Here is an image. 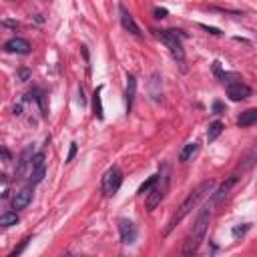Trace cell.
I'll return each instance as SVG.
<instances>
[{
  "instance_id": "obj_1",
  "label": "cell",
  "mask_w": 257,
  "mask_h": 257,
  "mask_svg": "<svg viewBox=\"0 0 257 257\" xmlns=\"http://www.w3.org/2000/svg\"><path fill=\"white\" fill-rule=\"evenodd\" d=\"M213 189H215V181L213 179H207V181H203V183H199L187 197H185V201L177 207V211L171 215V219H169V223H167V227H165V235H169L209 193H213Z\"/></svg>"
},
{
  "instance_id": "obj_2",
  "label": "cell",
  "mask_w": 257,
  "mask_h": 257,
  "mask_svg": "<svg viewBox=\"0 0 257 257\" xmlns=\"http://www.w3.org/2000/svg\"><path fill=\"white\" fill-rule=\"evenodd\" d=\"M209 223H211V207L205 205V207L199 211V215H197L193 227L189 229V235H187V239H185V243H183V249H181V257H195V255H197L199 247H201L203 241H205Z\"/></svg>"
},
{
  "instance_id": "obj_3",
  "label": "cell",
  "mask_w": 257,
  "mask_h": 257,
  "mask_svg": "<svg viewBox=\"0 0 257 257\" xmlns=\"http://www.w3.org/2000/svg\"><path fill=\"white\" fill-rule=\"evenodd\" d=\"M155 36L169 48L173 60L179 64L181 72H187V56H185V48H183V42H181V36L177 34V30H155Z\"/></svg>"
},
{
  "instance_id": "obj_4",
  "label": "cell",
  "mask_w": 257,
  "mask_h": 257,
  "mask_svg": "<svg viewBox=\"0 0 257 257\" xmlns=\"http://www.w3.org/2000/svg\"><path fill=\"white\" fill-rule=\"evenodd\" d=\"M169 185H171V171H169V165H163V169L159 171V179H157L155 187L151 189V193L147 195V201H145L149 213H153L161 205V201L167 197Z\"/></svg>"
},
{
  "instance_id": "obj_5",
  "label": "cell",
  "mask_w": 257,
  "mask_h": 257,
  "mask_svg": "<svg viewBox=\"0 0 257 257\" xmlns=\"http://www.w3.org/2000/svg\"><path fill=\"white\" fill-rule=\"evenodd\" d=\"M120 185H122V171H120V167H118V165L108 167V169L104 171L102 179H100V189H102V193H104L106 197H112V195L120 189Z\"/></svg>"
},
{
  "instance_id": "obj_6",
  "label": "cell",
  "mask_w": 257,
  "mask_h": 257,
  "mask_svg": "<svg viewBox=\"0 0 257 257\" xmlns=\"http://www.w3.org/2000/svg\"><path fill=\"white\" fill-rule=\"evenodd\" d=\"M46 175V155L40 151L32 157V163H30V185H38Z\"/></svg>"
},
{
  "instance_id": "obj_7",
  "label": "cell",
  "mask_w": 257,
  "mask_h": 257,
  "mask_svg": "<svg viewBox=\"0 0 257 257\" xmlns=\"http://www.w3.org/2000/svg\"><path fill=\"white\" fill-rule=\"evenodd\" d=\"M225 92H227V96H229L231 100L239 102V100H245V98L251 96V86L245 84V82H241V80H237V82L227 84V86H225Z\"/></svg>"
},
{
  "instance_id": "obj_8",
  "label": "cell",
  "mask_w": 257,
  "mask_h": 257,
  "mask_svg": "<svg viewBox=\"0 0 257 257\" xmlns=\"http://www.w3.org/2000/svg\"><path fill=\"white\" fill-rule=\"evenodd\" d=\"M118 235H120V241L124 245H133L139 237V231H137V225L128 219H118Z\"/></svg>"
},
{
  "instance_id": "obj_9",
  "label": "cell",
  "mask_w": 257,
  "mask_h": 257,
  "mask_svg": "<svg viewBox=\"0 0 257 257\" xmlns=\"http://www.w3.org/2000/svg\"><path fill=\"white\" fill-rule=\"evenodd\" d=\"M4 50L10 52V54H28L32 50V46H30V42L26 38L14 36V38H10V40L4 42Z\"/></svg>"
},
{
  "instance_id": "obj_10",
  "label": "cell",
  "mask_w": 257,
  "mask_h": 257,
  "mask_svg": "<svg viewBox=\"0 0 257 257\" xmlns=\"http://www.w3.org/2000/svg\"><path fill=\"white\" fill-rule=\"evenodd\" d=\"M255 161H257V143L239 159V163H237V169H235V177H239V173L243 175V173H247L249 169H253V165H255Z\"/></svg>"
},
{
  "instance_id": "obj_11",
  "label": "cell",
  "mask_w": 257,
  "mask_h": 257,
  "mask_svg": "<svg viewBox=\"0 0 257 257\" xmlns=\"http://www.w3.org/2000/svg\"><path fill=\"white\" fill-rule=\"evenodd\" d=\"M118 18H120V24H122V28L126 30V32H131V34H135V36H141V28H139V24L135 22V18H133V14L126 10V6L124 4H118Z\"/></svg>"
},
{
  "instance_id": "obj_12",
  "label": "cell",
  "mask_w": 257,
  "mask_h": 257,
  "mask_svg": "<svg viewBox=\"0 0 257 257\" xmlns=\"http://www.w3.org/2000/svg\"><path fill=\"white\" fill-rule=\"evenodd\" d=\"M32 193H34V187L32 185H26V187H22L14 197H12V209H24V207H28V203L32 201Z\"/></svg>"
},
{
  "instance_id": "obj_13",
  "label": "cell",
  "mask_w": 257,
  "mask_h": 257,
  "mask_svg": "<svg viewBox=\"0 0 257 257\" xmlns=\"http://www.w3.org/2000/svg\"><path fill=\"white\" fill-rule=\"evenodd\" d=\"M237 179H239V177L231 175V177H229L227 181H223V183H221V187H219V189H217V191L213 193V205H221V203H223V201H225V199L229 197V193H231L233 185L237 183Z\"/></svg>"
},
{
  "instance_id": "obj_14",
  "label": "cell",
  "mask_w": 257,
  "mask_h": 257,
  "mask_svg": "<svg viewBox=\"0 0 257 257\" xmlns=\"http://www.w3.org/2000/svg\"><path fill=\"white\" fill-rule=\"evenodd\" d=\"M32 149L30 147H26L24 151H22V155H20V159H18V165H16V179H22L24 175H26V169H30V163H32Z\"/></svg>"
},
{
  "instance_id": "obj_15",
  "label": "cell",
  "mask_w": 257,
  "mask_h": 257,
  "mask_svg": "<svg viewBox=\"0 0 257 257\" xmlns=\"http://www.w3.org/2000/svg\"><path fill=\"white\" fill-rule=\"evenodd\" d=\"M135 94H137V78H135V74H126V90H124V96H126V112H131V108H133Z\"/></svg>"
},
{
  "instance_id": "obj_16",
  "label": "cell",
  "mask_w": 257,
  "mask_h": 257,
  "mask_svg": "<svg viewBox=\"0 0 257 257\" xmlns=\"http://www.w3.org/2000/svg\"><path fill=\"white\" fill-rule=\"evenodd\" d=\"M237 124H239V126H251V124H257V106L243 110V112L237 116Z\"/></svg>"
},
{
  "instance_id": "obj_17",
  "label": "cell",
  "mask_w": 257,
  "mask_h": 257,
  "mask_svg": "<svg viewBox=\"0 0 257 257\" xmlns=\"http://www.w3.org/2000/svg\"><path fill=\"white\" fill-rule=\"evenodd\" d=\"M100 92H102V86H96L94 94H92V110H94V116L98 120L104 118V110H102V100H100Z\"/></svg>"
},
{
  "instance_id": "obj_18",
  "label": "cell",
  "mask_w": 257,
  "mask_h": 257,
  "mask_svg": "<svg viewBox=\"0 0 257 257\" xmlns=\"http://www.w3.org/2000/svg\"><path fill=\"white\" fill-rule=\"evenodd\" d=\"M221 133H223V122H221V120L209 122V126H207V143L217 141V137H219Z\"/></svg>"
},
{
  "instance_id": "obj_19",
  "label": "cell",
  "mask_w": 257,
  "mask_h": 257,
  "mask_svg": "<svg viewBox=\"0 0 257 257\" xmlns=\"http://www.w3.org/2000/svg\"><path fill=\"white\" fill-rule=\"evenodd\" d=\"M197 149H199V145H197V143H187V145L181 149V153H179V161H181V163L191 161V157L197 153Z\"/></svg>"
},
{
  "instance_id": "obj_20",
  "label": "cell",
  "mask_w": 257,
  "mask_h": 257,
  "mask_svg": "<svg viewBox=\"0 0 257 257\" xmlns=\"http://www.w3.org/2000/svg\"><path fill=\"white\" fill-rule=\"evenodd\" d=\"M18 223V213L16 211H4L2 217H0V225L2 227H10V225H16Z\"/></svg>"
},
{
  "instance_id": "obj_21",
  "label": "cell",
  "mask_w": 257,
  "mask_h": 257,
  "mask_svg": "<svg viewBox=\"0 0 257 257\" xmlns=\"http://www.w3.org/2000/svg\"><path fill=\"white\" fill-rule=\"evenodd\" d=\"M151 96H153L155 100L161 98V76H159L157 72L151 76Z\"/></svg>"
},
{
  "instance_id": "obj_22",
  "label": "cell",
  "mask_w": 257,
  "mask_h": 257,
  "mask_svg": "<svg viewBox=\"0 0 257 257\" xmlns=\"http://www.w3.org/2000/svg\"><path fill=\"white\" fill-rule=\"evenodd\" d=\"M157 179H159V173H157V175H151V177H149V179L139 187V195H149V193H151V189L155 187Z\"/></svg>"
},
{
  "instance_id": "obj_23",
  "label": "cell",
  "mask_w": 257,
  "mask_h": 257,
  "mask_svg": "<svg viewBox=\"0 0 257 257\" xmlns=\"http://www.w3.org/2000/svg\"><path fill=\"white\" fill-rule=\"evenodd\" d=\"M249 227H251L249 223H243V225H237V227H233V237H235V239L243 237V235L249 231Z\"/></svg>"
},
{
  "instance_id": "obj_24",
  "label": "cell",
  "mask_w": 257,
  "mask_h": 257,
  "mask_svg": "<svg viewBox=\"0 0 257 257\" xmlns=\"http://www.w3.org/2000/svg\"><path fill=\"white\" fill-rule=\"evenodd\" d=\"M28 241H30V237H26V239H22V241H20V245H18V247H16V249H14V251H12L10 255H8V257H20V253H22V251L26 249V245H28Z\"/></svg>"
},
{
  "instance_id": "obj_25",
  "label": "cell",
  "mask_w": 257,
  "mask_h": 257,
  "mask_svg": "<svg viewBox=\"0 0 257 257\" xmlns=\"http://www.w3.org/2000/svg\"><path fill=\"white\" fill-rule=\"evenodd\" d=\"M76 149H78V147H76V143L72 141V143H70V149H68V155H66V163H70V161L74 159V155H76Z\"/></svg>"
},
{
  "instance_id": "obj_26",
  "label": "cell",
  "mask_w": 257,
  "mask_h": 257,
  "mask_svg": "<svg viewBox=\"0 0 257 257\" xmlns=\"http://www.w3.org/2000/svg\"><path fill=\"white\" fill-rule=\"evenodd\" d=\"M153 14H155V18H165L169 12H167V8H161V6H157V8L153 10Z\"/></svg>"
},
{
  "instance_id": "obj_27",
  "label": "cell",
  "mask_w": 257,
  "mask_h": 257,
  "mask_svg": "<svg viewBox=\"0 0 257 257\" xmlns=\"http://www.w3.org/2000/svg\"><path fill=\"white\" fill-rule=\"evenodd\" d=\"M201 28H203V30H207V32H211V34H221V30H219V28H213V26H207V24H201Z\"/></svg>"
},
{
  "instance_id": "obj_28",
  "label": "cell",
  "mask_w": 257,
  "mask_h": 257,
  "mask_svg": "<svg viewBox=\"0 0 257 257\" xmlns=\"http://www.w3.org/2000/svg\"><path fill=\"white\" fill-rule=\"evenodd\" d=\"M213 112H215V114H221V112H223V104H221L219 100L213 102Z\"/></svg>"
},
{
  "instance_id": "obj_29",
  "label": "cell",
  "mask_w": 257,
  "mask_h": 257,
  "mask_svg": "<svg viewBox=\"0 0 257 257\" xmlns=\"http://www.w3.org/2000/svg\"><path fill=\"white\" fill-rule=\"evenodd\" d=\"M10 157H12V155H10V151H8V149H2V159H4V163H8V161H10Z\"/></svg>"
},
{
  "instance_id": "obj_30",
  "label": "cell",
  "mask_w": 257,
  "mask_h": 257,
  "mask_svg": "<svg viewBox=\"0 0 257 257\" xmlns=\"http://www.w3.org/2000/svg\"><path fill=\"white\" fill-rule=\"evenodd\" d=\"M28 74H30L28 70H20V78H22V80H26V78H28Z\"/></svg>"
},
{
  "instance_id": "obj_31",
  "label": "cell",
  "mask_w": 257,
  "mask_h": 257,
  "mask_svg": "<svg viewBox=\"0 0 257 257\" xmlns=\"http://www.w3.org/2000/svg\"><path fill=\"white\" fill-rule=\"evenodd\" d=\"M60 257H72V255H70V253H64V255H60Z\"/></svg>"
}]
</instances>
